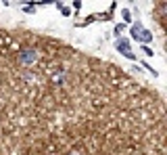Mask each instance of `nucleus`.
Returning a JSON list of instances; mask_svg holds the SVG:
<instances>
[{"label":"nucleus","mask_w":167,"mask_h":155,"mask_svg":"<svg viewBox=\"0 0 167 155\" xmlns=\"http://www.w3.org/2000/svg\"><path fill=\"white\" fill-rule=\"evenodd\" d=\"M132 36L136 38V40H140V42H150V40H153V34H150L146 27H142V23H134Z\"/></svg>","instance_id":"1"},{"label":"nucleus","mask_w":167,"mask_h":155,"mask_svg":"<svg viewBox=\"0 0 167 155\" xmlns=\"http://www.w3.org/2000/svg\"><path fill=\"white\" fill-rule=\"evenodd\" d=\"M19 61L23 65H34L38 61V52L34 48H25V50H21V55H19Z\"/></svg>","instance_id":"2"},{"label":"nucleus","mask_w":167,"mask_h":155,"mask_svg":"<svg viewBox=\"0 0 167 155\" xmlns=\"http://www.w3.org/2000/svg\"><path fill=\"white\" fill-rule=\"evenodd\" d=\"M117 50H119V52H123L128 59L136 61V55H134V50L130 48V42H128V40H123V38H121V40H117Z\"/></svg>","instance_id":"3"},{"label":"nucleus","mask_w":167,"mask_h":155,"mask_svg":"<svg viewBox=\"0 0 167 155\" xmlns=\"http://www.w3.org/2000/svg\"><path fill=\"white\" fill-rule=\"evenodd\" d=\"M59 9H61V13H63V15H65V17H67V15H69V6H65V4H59Z\"/></svg>","instance_id":"4"},{"label":"nucleus","mask_w":167,"mask_h":155,"mask_svg":"<svg viewBox=\"0 0 167 155\" xmlns=\"http://www.w3.org/2000/svg\"><path fill=\"white\" fill-rule=\"evenodd\" d=\"M142 50L146 52V55H148V57H153V50H150V48L146 46V44H142Z\"/></svg>","instance_id":"5"},{"label":"nucleus","mask_w":167,"mask_h":155,"mask_svg":"<svg viewBox=\"0 0 167 155\" xmlns=\"http://www.w3.org/2000/svg\"><path fill=\"white\" fill-rule=\"evenodd\" d=\"M123 19H125V21H132V13L130 11H123Z\"/></svg>","instance_id":"6"},{"label":"nucleus","mask_w":167,"mask_h":155,"mask_svg":"<svg viewBox=\"0 0 167 155\" xmlns=\"http://www.w3.org/2000/svg\"><path fill=\"white\" fill-rule=\"evenodd\" d=\"M123 27H125V25H123V23H119L117 27H115V34H121V32H123Z\"/></svg>","instance_id":"7"},{"label":"nucleus","mask_w":167,"mask_h":155,"mask_svg":"<svg viewBox=\"0 0 167 155\" xmlns=\"http://www.w3.org/2000/svg\"><path fill=\"white\" fill-rule=\"evenodd\" d=\"M69 155H82V153H69Z\"/></svg>","instance_id":"8"}]
</instances>
